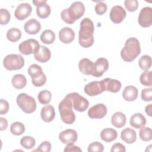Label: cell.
Listing matches in <instances>:
<instances>
[{"mask_svg":"<svg viewBox=\"0 0 152 152\" xmlns=\"http://www.w3.org/2000/svg\"><path fill=\"white\" fill-rule=\"evenodd\" d=\"M32 11L31 5L28 3H22L17 6L14 11V15L18 20H23L27 18Z\"/></svg>","mask_w":152,"mask_h":152,"instance_id":"2e32d148","label":"cell"},{"mask_svg":"<svg viewBox=\"0 0 152 152\" xmlns=\"http://www.w3.org/2000/svg\"><path fill=\"white\" fill-rule=\"evenodd\" d=\"M151 107L152 104H150L148 106H147L145 108V112L149 116H151Z\"/></svg>","mask_w":152,"mask_h":152,"instance_id":"c3c4849f","label":"cell"},{"mask_svg":"<svg viewBox=\"0 0 152 152\" xmlns=\"http://www.w3.org/2000/svg\"><path fill=\"white\" fill-rule=\"evenodd\" d=\"M9 103L8 102L2 99H1V105H0V114L5 115L9 110Z\"/></svg>","mask_w":152,"mask_h":152,"instance_id":"ee69618b","label":"cell"},{"mask_svg":"<svg viewBox=\"0 0 152 152\" xmlns=\"http://www.w3.org/2000/svg\"><path fill=\"white\" fill-rule=\"evenodd\" d=\"M46 2H45L36 6V13L37 16L40 18H46L50 14V7Z\"/></svg>","mask_w":152,"mask_h":152,"instance_id":"f1b7e54d","label":"cell"},{"mask_svg":"<svg viewBox=\"0 0 152 152\" xmlns=\"http://www.w3.org/2000/svg\"><path fill=\"white\" fill-rule=\"evenodd\" d=\"M140 53L139 40L135 37H129L126 40L125 46L121 51V56L124 61L131 62L136 59Z\"/></svg>","mask_w":152,"mask_h":152,"instance_id":"7a4b0ae2","label":"cell"},{"mask_svg":"<svg viewBox=\"0 0 152 152\" xmlns=\"http://www.w3.org/2000/svg\"><path fill=\"white\" fill-rule=\"evenodd\" d=\"M34 57L37 61L42 63H45L50 59L51 52L49 48L45 46L40 45L39 48L34 53Z\"/></svg>","mask_w":152,"mask_h":152,"instance_id":"ac0fdd59","label":"cell"},{"mask_svg":"<svg viewBox=\"0 0 152 152\" xmlns=\"http://www.w3.org/2000/svg\"><path fill=\"white\" fill-rule=\"evenodd\" d=\"M118 137V133L116 130L110 128H106L103 129L100 132L101 139L107 142L114 141Z\"/></svg>","mask_w":152,"mask_h":152,"instance_id":"4316f807","label":"cell"},{"mask_svg":"<svg viewBox=\"0 0 152 152\" xmlns=\"http://www.w3.org/2000/svg\"><path fill=\"white\" fill-rule=\"evenodd\" d=\"M11 132L15 135H21L25 131V126L20 122H15L12 123L10 126Z\"/></svg>","mask_w":152,"mask_h":152,"instance_id":"d6a6232c","label":"cell"},{"mask_svg":"<svg viewBox=\"0 0 152 152\" xmlns=\"http://www.w3.org/2000/svg\"><path fill=\"white\" fill-rule=\"evenodd\" d=\"M78 135L76 131L67 129L60 132L59 135V140L65 144H74L77 140Z\"/></svg>","mask_w":152,"mask_h":152,"instance_id":"9a60e30c","label":"cell"},{"mask_svg":"<svg viewBox=\"0 0 152 152\" xmlns=\"http://www.w3.org/2000/svg\"><path fill=\"white\" fill-rule=\"evenodd\" d=\"M11 83L14 88L17 89H22L27 84V79L23 74H15L12 78Z\"/></svg>","mask_w":152,"mask_h":152,"instance_id":"83f0119b","label":"cell"},{"mask_svg":"<svg viewBox=\"0 0 152 152\" xmlns=\"http://www.w3.org/2000/svg\"><path fill=\"white\" fill-rule=\"evenodd\" d=\"M40 116L42 119L46 122L52 121L55 117V111L54 107L52 105H47L41 109Z\"/></svg>","mask_w":152,"mask_h":152,"instance_id":"7402d4cb","label":"cell"},{"mask_svg":"<svg viewBox=\"0 0 152 152\" xmlns=\"http://www.w3.org/2000/svg\"><path fill=\"white\" fill-rule=\"evenodd\" d=\"M107 9V5L103 1H99L96 4L94 7L96 13L99 15H102L104 14L106 12Z\"/></svg>","mask_w":152,"mask_h":152,"instance_id":"ab89813d","label":"cell"},{"mask_svg":"<svg viewBox=\"0 0 152 152\" xmlns=\"http://www.w3.org/2000/svg\"><path fill=\"white\" fill-rule=\"evenodd\" d=\"M111 123L116 128H121L126 124V116L122 112H116L112 116Z\"/></svg>","mask_w":152,"mask_h":152,"instance_id":"484cf974","label":"cell"},{"mask_svg":"<svg viewBox=\"0 0 152 152\" xmlns=\"http://www.w3.org/2000/svg\"><path fill=\"white\" fill-rule=\"evenodd\" d=\"M25 31L28 34H36L41 29L40 23L34 18H31L27 21L24 26Z\"/></svg>","mask_w":152,"mask_h":152,"instance_id":"44dd1931","label":"cell"},{"mask_svg":"<svg viewBox=\"0 0 152 152\" xmlns=\"http://www.w3.org/2000/svg\"><path fill=\"white\" fill-rule=\"evenodd\" d=\"M71 99L66 95L59 104V111L61 120L66 124H72L75 119V115L72 110Z\"/></svg>","mask_w":152,"mask_h":152,"instance_id":"277c9868","label":"cell"},{"mask_svg":"<svg viewBox=\"0 0 152 152\" xmlns=\"http://www.w3.org/2000/svg\"><path fill=\"white\" fill-rule=\"evenodd\" d=\"M67 96L71 99L73 107L75 110L83 112L88 108L89 106L88 101L78 93H71L68 94Z\"/></svg>","mask_w":152,"mask_h":152,"instance_id":"ba28073f","label":"cell"},{"mask_svg":"<svg viewBox=\"0 0 152 152\" xmlns=\"http://www.w3.org/2000/svg\"><path fill=\"white\" fill-rule=\"evenodd\" d=\"M141 99L145 102H151L152 100V88H144L141 91Z\"/></svg>","mask_w":152,"mask_h":152,"instance_id":"b9f144b4","label":"cell"},{"mask_svg":"<svg viewBox=\"0 0 152 152\" xmlns=\"http://www.w3.org/2000/svg\"><path fill=\"white\" fill-rule=\"evenodd\" d=\"M126 15L125 10L120 5L113 7L109 14L110 20L115 24L121 23L125 19Z\"/></svg>","mask_w":152,"mask_h":152,"instance_id":"5bb4252c","label":"cell"},{"mask_svg":"<svg viewBox=\"0 0 152 152\" xmlns=\"http://www.w3.org/2000/svg\"><path fill=\"white\" fill-rule=\"evenodd\" d=\"M8 126V122L6 119L1 117L0 118V130L4 131L7 129Z\"/></svg>","mask_w":152,"mask_h":152,"instance_id":"7dc6e473","label":"cell"},{"mask_svg":"<svg viewBox=\"0 0 152 152\" xmlns=\"http://www.w3.org/2000/svg\"><path fill=\"white\" fill-rule=\"evenodd\" d=\"M94 27L93 21L88 18H84L80 23L78 33V42L81 46L88 48L94 43L93 33Z\"/></svg>","mask_w":152,"mask_h":152,"instance_id":"6da1fadb","label":"cell"},{"mask_svg":"<svg viewBox=\"0 0 152 152\" xmlns=\"http://www.w3.org/2000/svg\"><path fill=\"white\" fill-rule=\"evenodd\" d=\"M138 65L141 69L148 71L151 66V58L147 55H142L138 61Z\"/></svg>","mask_w":152,"mask_h":152,"instance_id":"1f68e13d","label":"cell"},{"mask_svg":"<svg viewBox=\"0 0 152 152\" xmlns=\"http://www.w3.org/2000/svg\"><path fill=\"white\" fill-rule=\"evenodd\" d=\"M59 38L60 41L62 43L68 44L74 40L75 33L71 28L65 27L60 30L59 32Z\"/></svg>","mask_w":152,"mask_h":152,"instance_id":"d6986e66","label":"cell"},{"mask_svg":"<svg viewBox=\"0 0 152 152\" xmlns=\"http://www.w3.org/2000/svg\"><path fill=\"white\" fill-rule=\"evenodd\" d=\"M138 24L142 27H149L152 24V9L150 7L142 8L138 18Z\"/></svg>","mask_w":152,"mask_h":152,"instance_id":"30bf717a","label":"cell"},{"mask_svg":"<svg viewBox=\"0 0 152 152\" xmlns=\"http://www.w3.org/2000/svg\"><path fill=\"white\" fill-rule=\"evenodd\" d=\"M107 107L103 103L96 104L88 110V115L91 119H102L107 114Z\"/></svg>","mask_w":152,"mask_h":152,"instance_id":"7c38bea8","label":"cell"},{"mask_svg":"<svg viewBox=\"0 0 152 152\" xmlns=\"http://www.w3.org/2000/svg\"><path fill=\"white\" fill-rule=\"evenodd\" d=\"M64 151L65 152H68V151L81 152L82 150L78 146L74 145V144H67L66 145V146L64 148Z\"/></svg>","mask_w":152,"mask_h":152,"instance_id":"bcb514c9","label":"cell"},{"mask_svg":"<svg viewBox=\"0 0 152 152\" xmlns=\"http://www.w3.org/2000/svg\"><path fill=\"white\" fill-rule=\"evenodd\" d=\"M138 89L133 86H126L122 92V97L127 102H132L138 97Z\"/></svg>","mask_w":152,"mask_h":152,"instance_id":"cb8c5ba5","label":"cell"},{"mask_svg":"<svg viewBox=\"0 0 152 152\" xmlns=\"http://www.w3.org/2000/svg\"><path fill=\"white\" fill-rule=\"evenodd\" d=\"M21 145L26 149H31L33 148L35 144L36 141L34 138L30 136H24L21 138L20 140Z\"/></svg>","mask_w":152,"mask_h":152,"instance_id":"8d00e7d4","label":"cell"},{"mask_svg":"<svg viewBox=\"0 0 152 152\" xmlns=\"http://www.w3.org/2000/svg\"><path fill=\"white\" fill-rule=\"evenodd\" d=\"M78 68L84 75H92L94 69V63L88 58H83L79 61Z\"/></svg>","mask_w":152,"mask_h":152,"instance_id":"ffe728a7","label":"cell"},{"mask_svg":"<svg viewBox=\"0 0 152 152\" xmlns=\"http://www.w3.org/2000/svg\"><path fill=\"white\" fill-rule=\"evenodd\" d=\"M39 46L40 45L37 40L33 39H29L22 42L19 45L18 49L21 53L28 55L34 53Z\"/></svg>","mask_w":152,"mask_h":152,"instance_id":"9c48e42d","label":"cell"},{"mask_svg":"<svg viewBox=\"0 0 152 152\" xmlns=\"http://www.w3.org/2000/svg\"><path fill=\"white\" fill-rule=\"evenodd\" d=\"M84 92L90 96H95L103 92L100 81H92L88 83L84 88Z\"/></svg>","mask_w":152,"mask_h":152,"instance_id":"e0dca14e","label":"cell"},{"mask_svg":"<svg viewBox=\"0 0 152 152\" xmlns=\"http://www.w3.org/2000/svg\"><path fill=\"white\" fill-rule=\"evenodd\" d=\"M140 81L142 85L147 87H151L152 86L151 80V71H145L142 72L140 77Z\"/></svg>","mask_w":152,"mask_h":152,"instance_id":"e575fe53","label":"cell"},{"mask_svg":"<svg viewBox=\"0 0 152 152\" xmlns=\"http://www.w3.org/2000/svg\"><path fill=\"white\" fill-rule=\"evenodd\" d=\"M28 73L31 78V83L35 87L43 86L46 82V77L40 66L32 64L28 68Z\"/></svg>","mask_w":152,"mask_h":152,"instance_id":"8992f818","label":"cell"},{"mask_svg":"<svg viewBox=\"0 0 152 152\" xmlns=\"http://www.w3.org/2000/svg\"><path fill=\"white\" fill-rule=\"evenodd\" d=\"M139 135L141 138L144 141H149L152 139V131L149 127H142L140 128Z\"/></svg>","mask_w":152,"mask_h":152,"instance_id":"d590c367","label":"cell"},{"mask_svg":"<svg viewBox=\"0 0 152 152\" xmlns=\"http://www.w3.org/2000/svg\"><path fill=\"white\" fill-rule=\"evenodd\" d=\"M129 124L133 128L140 129L145 125L146 119L141 113H135L131 116Z\"/></svg>","mask_w":152,"mask_h":152,"instance_id":"603a6c76","label":"cell"},{"mask_svg":"<svg viewBox=\"0 0 152 152\" xmlns=\"http://www.w3.org/2000/svg\"><path fill=\"white\" fill-rule=\"evenodd\" d=\"M40 38L42 43L50 45L54 42L55 40V34L51 30H45L41 34Z\"/></svg>","mask_w":152,"mask_h":152,"instance_id":"f546056e","label":"cell"},{"mask_svg":"<svg viewBox=\"0 0 152 152\" xmlns=\"http://www.w3.org/2000/svg\"><path fill=\"white\" fill-rule=\"evenodd\" d=\"M11 18L10 12L5 8L0 9V23L1 25L7 24Z\"/></svg>","mask_w":152,"mask_h":152,"instance_id":"74e56055","label":"cell"},{"mask_svg":"<svg viewBox=\"0 0 152 152\" xmlns=\"http://www.w3.org/2000/svg\"><path fill=\"white\" fill-rule=\"evenodd\" d=\"M51 144L47 141L42 142L38 147L37 149L34 151H45V152H49L51 150Z\"/></svg>","mask_w":152,"mask_h":152,"instance_id":"7bdbcfd3","label":"cell"},{"mask_svg":"<svg viewBox=\"0 0 152 152\" xmlns=\"http://www.w3.org/2000/svg\"><path fill=\"white\" fill-rule=\"evenodd\" d=\"M37 99L39 102L42 104H48L50 103L52 99L50 91L47 90H43L39 92Z\"/></svg>","mask_w":152,"mask_h":152,"instance_id":"836d02e7","label":"cell"},{"mask_svg":"<svg viewBox=\"0 0 152 152\" xmlns=\"http://www.w3.org/2000/svg\"><path fill=\"white\" fill-rule=\"evenodd\" d=\"M121 137L122 141L130 144L134 143L136 141L137 134L134 129L130 128H126L122 131Z\"/></svg>","mask_w":152,"mask_h":152,"instance_id":"d4e9b609","label":"cell"},{"mask_svg":"<svg viewBox=\"0 0 152 152\" xmlns=\"http://www.w3.org/2000/svg\"><path fill=\"white\" fill-rule=\"evenodd\" d=\"M110 151L111 152H116V151L125 152L126 148H125V147L123 144L118 142L112 145Z\"/></svg>","mask_w":152,"mask_h":152,"instance_id":"f6af8a7d","label":"cell"},{"mask_svg":"<svg viewBox=\"0 0 152 152\" xmlns=\"http://www.w3.org/2000/svg\"><path fill=\"white\" fill-rule=\"evenodd\" d=\"M21 37V32L20 29L17 28H11L7 32V38L11 42H16L18 41Z\"/></svg>","mask_w":152,"mask_h":152,"instance_id":"4dcf8cb0","label":"cell"},{"mask_svg":"<svg viewBox=\"0 0 152 152\" xmlns=\"http://www.w3.org/2000/svg\"><path fill=\"white\" fill-rule=\"evenodd\" d=\"M124 5L128 11L134 12L138 7V2L137 0H126L124 1Z\"/></svg>","mask_w":152,"mask_h":152,"instance_id":"f35d334b","label":"cell"},{"mask_svg":"<svg viewBox=\"0 0 152 152\" xmlns=\"http://www.w3.org/2000/svg\"><path fill=\"white\" fill-rule=\"evenodd\" d=\"M84 5L80 1L73 2L68 8L64 10L61 13L62 20L67 24H72L80 19L84 14Z\"/></svg>","mask_w":152,"mask_h":152,"instance_id":"3957f363","label":"cell"},{"mask_svg":"<svg viewBox=\"0 0 152 152\" xmlns=\"http://www.w3.org/2000/svg\"><path fill=\"white\" fill-rule=\"evenodd\" d=\"M16 102L19 107L26 113H31L36 109V100L26 93L19 94L17 97Z\"/></svg>","mask_w":152,"mask_h":152,"instance_id":"5b68a950","label":"cell"},{"mask_svg":"<svg viewBox=\"0 0 152 152\" xmlns=\"http://www.w3.org/2000/svg\"><path fill=\"white\" fill-rule=\"evenodd\" d=\"M45 2H47L46 0H42V1H33V3L34 4L35 6H37L38 5H40L42 3H44Z\"/></svg>","mask_w":152,"mask_h":152,"instance_id":"681fc988","label":"cell"},{"mask_svg":"<svg viewBox=\"0 0 152 152\" xmlns=\"http://www.w3.org/2000/svg\"><path fill=\"white\" fill-rule=\"evenodd\" d=\"M3 65L7 70H18L24 66V59L21 55L10 54L4 58Z\"/></svg>","mask_w":152,"mask_h":152,"instance_id":"52a82bcc","label":"cell"},{"mask_svg":"<svg viewBox=\"0 0 152 152\" xmlns=\"http://www.w3.org/2000/svg\"><path fill=\"white\" fill-rule=\"evenodd\" d=\"M104 150L103 145L97 141L93 142L91 143L88 147V152H93V151H99L102 152Z\"/></svg>","mask_w":152,"mask_h":152,"instance_id":"60d3db41","label":"cell"},{"mask_svg":"<svg viewBox=\"0 0 152 152\" xmlns=\"http://www.w3.org/2000/svg\"><path fill=\"white\" fill-rule=\"evenodd\" d=\"M109 68V62L104 58H98L94 63V69L92 75L94 77H100Z\"/></svg>","mask_w":152,"mask_h":152,"instance_id":"4fadbf2b","label":"cell"},{"mask_svg":"<svg viewBox=\"0 0 152 152\" xmlns=\"http://www.w3.org/2000/svg\"><path fill=\"white\" fill-rule=\"evenodd\" d=\"M103 91H108L112 93L118 92L121 88V83L119 81L116 79L106 78L100 81Z\"/></svg>","mask_w":152,"mask_h":152,"instance_id":"8fae6325","label":"cell"}]
</instances>
